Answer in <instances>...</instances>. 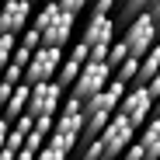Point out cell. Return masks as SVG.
Instances as JSON below:
<instances>
[{
	"label": "cell",
	"instance_id": "1",
	"mask_svg": "<svg viewBox=\"0 0 160 160\" xmlns=\"http://www.w3.org/2000/svg\"><path fill=\"white\" fill-rule=\"evenodd\" d=\"M115 18H87L80 45H87V63H104V52L115 42Z\"/></svg>",
	"mask_w": 160,
	"mask_h": 160
},
{
	"label": "cell",
	"instance_id": "2",
	"mask_svg": "<svg viewBox=\"0 0 160 160\" xmlns=\"http://www.w3.org/2000/svg\"><path fill=\"white\" fill-rule=\"evenodd\" d=\"M157 38H160V28H157V21H153L146 11H139L136 18L125 24V32H122L125 52H129V56H136V59H143V52H146L150 45H157Z\"/></svg>",
	"mask_w": 160,
	"mask_h": 160
},
{
	"label": "cell",
	"instance_id": "3",
	"mask_svg": "<svg viewBox=\"0 0 160 160\" xmlns=\"http://www.w3.org/2000/svg\"><path fill=\"white\" fill-rule=\"evenodd\" d=\"M59 63H63V49H56V45H38V49L32 52L28 66H24V73H21V84H28V87L45 84V80L56 77Z\"/></svg>",
	"mask_w": 160,
	"mask_h": 160
},
{
	"label": "cell",
	"instance_id": "4",
	"mask_svg": "<svg viewBox=\"0 0 160 160\" xmlns=\"http://www.w3.org/2000/svg\"><path fill=\"white\" fill-rule=\"evenodd\" d=\"M136 139V129H132L118 112L108 118V125H104L101 132H98V143H101V157L104 160H118L122 153H125V146Z\"/></svg>",
	"mask_w": 160,
	"mask_h": 160
},
{
	"label": "cell",
	"instance_id": "5",
	"mask_svg": "<svg viewBox=\"0 0 160 160\" xmlns=\"http://www.w3.org/2000/svg\"><path fill=\"white\" fill-rule=\"evenodd\" d=\"M115 112L139 132V129L153 118V98L146 94V87H125V94H122V101H118Z\"/></svg>",
	"mask_w": 160,
	"mask_h": 160
},
{
	"label": "cell",
	"instance_id": "6",
	"mask_svg": "<svg viewBox=\"0 0 160 160\" xmlns=\"http://www.w3.org/2000/svg\"><path fill=\"white\" fill-rule=\"evenodd\" d=\"M112 80V70L104 66V63H84L77 73V80L70 84V98L77 101H91L98 91H104V84Z\"/></svg>",
	"mask_w": 160,
	"mask_h": 160
},
{
	"label": "cell",
	"instance_id": "7",
	"mask_svg": "<svg viewBox=\"0 0 160 160\" xmlns=\"http://www.w3.org/2000/svg\"><path fill=\"white\" fill-rule=\"evenodd\" d=\"M63 87L56 84V80H45V84H35L32 94H28V108H24V115H56L59 112V101H63Z\"/></svg>",
	"mask_w": 160,
	"mask_h": 160
},
{
	"label": "cell",
	"instance_id": "8",
	"mask_svg": "<svg viewBox=\"0 0 160 160\" xmlns=\"http://www.w3.org/2000/svg\"><path fill=\"white\" fill-rule=\"evenodd\" d=\"M32 21V0H0V35H21Z\"/></svg>",
	"mask_w": 160,
	"mask_h": 160
},
{
	"label": "cell",
	"instance_id": "9",
	"mask_svg": "<svg viewBox=\"0 0 160 160\" xmlns=\"http://www.w3.org/2000/svg\"><path fill=\"white\" fill-rule=\"evenodd\" d=\"M73 21H77V14H66V11H59V14H56V21H52L49 28L42 32V45L66 49V45H70V35H73Z\"/></svg>",
	"mask_w": 160,
	"mask_h": 160
},
{
	"label": "cell",
	"instance_id": "10",
	"mask_svg": "<svg viewBox=\"0 0 160 160\" xmlns=\"http://www.w3.org/2000/svg\"><path fill=\"white\" fill-rule=\"evenodd\" d=\"M132 143L139 146V160H160V118H150Z\"/></svg>",
	"mask_w": 160,
	"mask_h": 160
},
{
	"label": "cell",
	"instance_id": "11",
	"mask_svg": "<svg viewBox=\"0 0 160 160\" xmlns=\"http://www.w3.org/2000/svg\"><path fill=\"white\" fill-rule=\"evenodd\" d=\"M28 94H32L28 84H14L11 98L0 104V118H4V122H14L18 115H24V108H28Z\"/></svg>",
	"mask_w": 160,
	"mask_h": 160
},
{
	"label": "cell",
	"instance_id": "12",
	"mask_svg": "<svg viewBox=\"0 0 160 160\" xmlns=\"http://www.w3.org/2000/svg\"><path fill=\"white\" fill-rule=\"evenodd\" d=\"M42 146H49L52 153H59V157H70V153L77 150V136H70V132H56V129H52L49 136H45Z\"/></svg>",
	"mask_w": 160,
	"mask_h": 160
},
{
	"label": "cell",
	"instance_id": "13",
	"mask_svg": "<svg viewBox=\"0 0 160 160\" xmlns=\"http://www.w3.org/2000/svg\"><path fill=\"white\" fill-rule=\"evenodd\" d=\"M146 4H150V0H118V7H115V14H112L115 24H129L139 11H146Z\"/></svg>",
	"mask_w": 160,
	"mask_h": 160
},
{
	"label": "cell",
	"instance_id": "14",
	"mask_svg": "<svg viewBox=\"0 0 160 160\" xmlns=\"http://www.w3.org/2000/svg\"><path fill=\"white\" fill-rule=\"evenodd\" d=\"M136 73H139V59H136V56H125V59L112 70V80H118V84H125V87H129L132 80H136Z\"/></svg>",
	"mask_w": 160,
	"mask_h": 160
},
{
	"label": "cell",
	"instance_id": "15",
	"mask_svg": "<svg viewBox=\"0 0 160 160\" xmlns=\"http://www.w3.org/2000/svg\"><path fill=\"white\" fill-rule=\"evenodd\" d=\"M52 129H56V132H70V136H80L84 115H56V118H52Z\"/></svg>",
	"mask_w": 160,
	"mask_h": 160
},
{
	"label": "cell",
	"instance_id": "16",
	"mask_svg": "<svg viewBox=\"0 0 160 160\" xmlns=\"http://www.w3.org/2000/svg\"><path fill=\"white\" fill-rule=\"evenodd\" d=\"M77 73H80V66H77L73 59H66V56H63V63H59V70H56V77H52V80H56L63 91H70V84L77 80Z\"/></svg>",
	"mask_w": 160,
	"mask_h": 160
},
{
	"label": "cell",
	"instance_id": "17",
	"mask_svg": "<svg viewBox=\"0 0 160 160\" xmlns=\"http://www.w3.org/2000/svg\"><path fill=\"white\" fill-rule=\"evenodd\" d=\"M56 14H59V4H56V0H49V4H45V7H42V11H38V14L32 18V28H38V32H45L49 24L56 21Z\"/></svg>",
	"mask_w": 160,
	"mask_h": 160
},
{
	"label": "cell",
	"instance_id": "18",
	"mask_svg": "<svg viewBox=\"0 0 160 160\" xmlns=\"http://www.w3.org/2000/svg\"><path fill=\"white\" fill-rule=\"evenodd\" d=\"M87 4H91L87 18H112L115 7H118V0H87Z\"/></svg>",
	"mask_w": 160,
	"mask_h": 160
},
{
	"label": "cell",
	"instance_id": "19",
	"mask_svg": "<svg viewBox=\"0 0 160 160\" xmlns=\"http://www.w3.org/2000/svg\"><path fill=\"white\" fill-rule=\"evenodd\" d=\"M129 56V52H125V45H122V38H115L112 45H108V52H104V66H108V70H115L122 59Z\"/></svg>",
	"mask_w": 160,
	"mask_h": 160
},
{
	"label": "cell",
	"instance_id": "20",
	"mask_svg": "<svg viewBox=\"0 0 160 160\" xmlns=\"http://www.w3.org/2000/svg\"><path fill=\"white\" fill-rule=\"evenodd\" d=\"M18 45H24L28 52H35V49L42 45V32H38V28H32V24H28V28H24V32L18 35Z\"/></svg>",
	"mask_w": 160,
	"mask_h": 160
},
{
	"label": "cell",
	"instance_id": "21",
	"mask_svg": "<svg viewBox=\"0 0 160 160\" xmlns=\"http://www.w3.org/2000/svg\"><path fill=\"white\" fill-rule=\"evenodd\" d=\"M73 153H77V160H101V143L91 139V143H84V146H77Z\"/></svg>",
	"mask_w": 160,
	"mask_h": 160
},
{
	"label": "cell",
	"instance_id": "22",
	"mask_svg": "<svg viewBox=\"0 0 160 160\" xmlns=\"http://www.w3.org/2000/svg\"><path fill=\"white\" fill-rule=\"evenodd\" d=\"M18 45V38L14 35H0V73H4V66L11 63V49Z\"/></svg>",
	"mask_w": 160,
	"mask_h": 160
},
{
	"label": "cell",
	"instance_id": "23",
	"mask_svg": "<svg viewBox=\"0 0 160 160\" xmlns=\"http://www.w3.org/2000/svg\"><path fill=\"white\" fill-rule=\"evenodd\" d=\"M80 112H84V101H77V98L63 94V101H59V112H56V115H80Z\"/></svg>",
	"mask_w": 160,
	"mask_h": 160
},
{
	"label": "cell",
	"instance_id": "24",
	"mask_svg": "<svg viewBox=\"0 0 160 160\" xmlns=\"http://www.w3.org/2000/svg\"><path fill=\"white\" fill-rule=\"evenodd\" d=\"M28 59H32V52L24 49V45H14V49H11V63H14V66L24 70V66H28Z\"/></svg>",
	"mask_w": 160,
	"mask_h": 160
},
{
	"label": "cell",
	"instance_id": "25",
	"mask_svg": "<svg viewBox=\"0 0 160 160\" xmlns=\"http://www.w3.org/2000/svg\"><path fill=\"white\" fill-rule=\"evenodd\" d=\"M42 143H45V136L32 129L28 136H24V143H21V146H24V150H32V153H38V150H42Z\"/></svg>",
	"mask_w": 160,
	"mask_h": 160
},
{
	"label": "cell",
	"instance_id": "26",
	"mask_svg": "<svg viewBox=\"0 0 160 160\" xmlns=\"http://www.w3.org/2000/svg\"><path fill=\"white\" fill-rule=\"evenodd\" d=\"M21 143H24V132H18V129L11 125V129H7V139H4V146L18 153V150H21Z\"/></svg>",
	"mask_w": 160,
	"mask_h": 160
},
{
	"label": "cell",
	"instance_id": "27",
	"mask_svg": "<svg viewBox=\"0 0 160 160\" xmlns=\"http://www.w3.org/2000/svg\"><path fill=\"white\" fill-rule=\"evenodd\" d=\"M52 118H56V115H35L32 129H35V132H42V136H49V132H52Z\"/></svg>",
	"mask_w": 160,
	"mask_h": 160
},
{
	"label": "cell",
	"instance_id": "28",
	"mask_svg": "<svg viewBox=\"0 0 160 160\" xmlns=\"http://www.w3.org/2000/svg\"><path fill=\"white\" fill-rule=\"evenodd\" d=\"M21 73H24L21 66L7 63V66H4V73H0V80H7V84H21Z\"/></svg>",
	"mask_w": 160,
	"mask_h": 160
},
{
	"label": "cell",
	"instance_id": "29",
	"mask_svg": "<svg viewBox=\"0 0 160 160\" xmlns=\"http://www.w3.org/2000/svg\"><path fill=\"white\" fill-rule=\"evenodd\" d=\"M66 59H73L77 66H84V63H87V45H80V42L70 45V56H66Z\"/></svg>",
	"mask_w": 160,
	"mask_h": 160
},
{
	"label": "cell",
	"instance_id": "30",
	"mask_svg": "<svg viewBox=\"0 0 160 160\" xmlns=\"http://www.w3.org/2000/svg\"><path fill=\"white\" fill-rule=\"evenodd\" d=\"M143 87H146V94L157 101V98H160V73H153V77L146 80V84H143Z\"/></svg>",
	"mask_w": 160,
	"mask_h": 160
},
{
	"label": "cell",
	"instance_id": "31",
	"mask_svg": "<svg viewBox=\"0 0 160 160\" xmlns=\"http://www.w3.org/2000/svg\"><path fill=\"white\" fill-rule=\"evenodd\" d=\"M146 14L157 21V28H160V0H150V4H146Z\"/></svg>",
	"mask_w": 160,
	"mask_h": 160
},
{
	"label": "cell",
	"instance_id": "32",
	"mask_svg": "<svg viewBox=\"0 0 160 160\" xmlns=\"http://www.w3.org/2000/svg\"><path fill=\"white\" fill-rule=\"evenodd\" d=\"M11 91H14V84H7V80H0V104H4V101L11 98Z\"/></svg>",
	"mask_w": 160,
	"mask_h": 160
},
{
	"label": "cell",
	"instance_id": "33",
	"mask_svg": "<svg viewBox=\"0 0 160 160\" xmlns=\"http://www.w3.org/2000/svg\"><path fill=\"white\" fill-rule=\"evenodd\" d=\"M7 129H11V122H4V118H0V150H4V139H7Z\"/></svg>",
	"mask_w": 160,
	"mask_h": 160
},
{
	"label": "cell",
	"instance_id": "34",
	"mask_svg": "<svg viewBox=\"0 0 160 160\" xmlns=\"http://www.w3.org/2000/svg\"><path fill=\"white\" fill-rule=\"evenodd\" d=\"M0 160H14V150H7V146H4V150H0Z\"/></svg>",
	"mask_w": 160,
	"mask_h": 160
}]
</instances>
